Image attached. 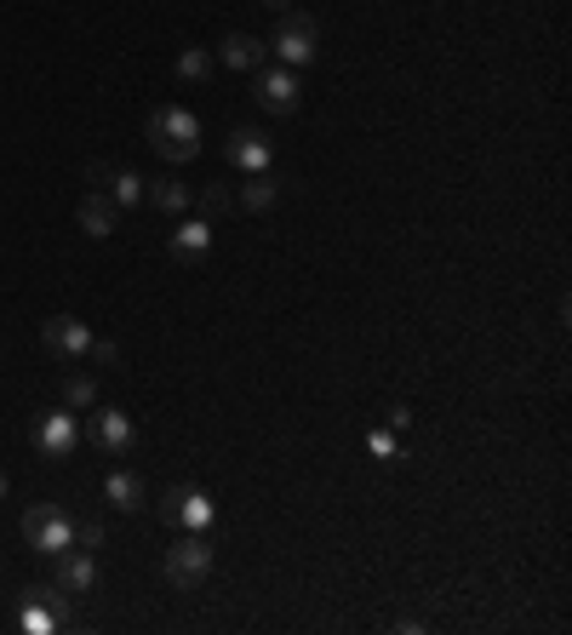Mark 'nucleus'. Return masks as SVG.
<instances>
[{
    "label": "nucleus",
    "instance_id": "obj_1",
    "mask_svg": "<svg viewBox=\"0 0 572 635\" xmlns=\"http://www.w3.org/2000/svg\"><path fill=\"white\" fill-rule=\"evenodd\" d=\"M144 138H149V149H155L166 166H184V160L200 155V121H195L184 104H160V110L149 115V126H144Z\"/></svg>",
    "mask_w": 572,
    "mask_h": 635
},
{
    "label": "nucleus",
    "instance_id": "obj_2",
    "mask_svg": "<svg viewBox=\"0 0 572 635\" xmlns=\"http://www.w3.org/2000/svg\"><path fill=\"white\" fill-rule=\"evenodd\" d=\"M23 539H29V550L58 561L63 550H75V516L63 504H29L23 510Z\"/></svg>",
    "mask_w": 572,
    "mask_h": 635
},
{
    "label": "nucleus",
    "instance_id": "obj_3",
    "mask_svg": "<svg viewBox=\"0 0 572 635\" xmlns=\"http://www.w3.org/2000/svg\"><path fill=\"white\" fill-rule=\"evenodd\" d=\"M18 624H23L29 635L70 629V595H63L58 584H29V590H23V607H18Z\"/></svg>",
    "mask_w": 572,
    "mask_h": 635
},
{
    "label": "nucleus",
    "instance_id": "obj_4",
    "mask_svg": "<svg viewBox=\"0 0 572 635\" xmlns=\"http://www.w3.org/2000/svg\"><path fill=\"white\" fill-rule=\"evenodd\" d=\"M160 521H166V527H189V532H200V527L212 521V498L200 492L195 481L166 487V492H160Z\"/></svg>",
    "mask_w": 572,
    "mask_h": 635
},
{
    "label": "nucleus",
    "instance_id": "obj_5",
    "mask_svg": "<svg viewBox=\"0 0 572 635\" xmlns=\"http://www.w3.org/2000/svg\"><path fill=\"white\" fill-rule=\"evenodd\" d=\"M207 573H212V550H207V539H178L173 550H166V579H173L178 590H200L207 584Z\"/></svg>",
    "mask_w": 572,
    "mask_h": 635
},
{
    "label": "nucleus",
    "instance_id": "obj_6",
    "mask_svg": "<svg viewBox=\"0 0 572 635\" xmlns=\"http://www.w3.org/2000/svg\"><path fill=\"white\" fill-rule=\"evenodd\" d=\"M315 41H321V29H315V18H304V12H287L281 18V29H275V46L281 58H287V70H304V63H315Z\"/></svg>",
    "mask_w": 572,
    "mask_h": 635
},
{
    "label": "nucleus",
    "instance_id": "obj_7",
    "mask_svg": "<svg viewBox=\"0 0 572 635\" xmlns=\"http://www.w3.org/2000/svg\"><path fill=\"white\" fill-rule=\"evenodd\" d=\"M35 447H41V458H75V447H81V424H75V413L70 407H58V413H41L35 418Z\"/></svg>",
    "mask_w": 572,
    "mask_h": 635
},
{
    "label": "nucleus",
    "instance_id": "obj_8",
    "mask_svg": "<svg viewBox=\"0 0 572 635\" xmlns=\"http://www.w3.org/2000/svg\"><path fill=\"white\" fill-rule=\"evenodd\" d=\"M252 97L269 110V115H298V104H304V86H298V70H258V86Z\"/></svg>",
    "mask_w": 572,
    "mask_h": 635
},
{
    "label": "nucleus",
    "instance_id": "obj_9",
    "mask_svg": "<svg viewBox=\"0 0 572 635\" xmlns=\"http://www.w3.org/2000/svg\"><path fill=\"white\" fill-rule=\"evenodd\" d=\"M86 441H92L97 452L121 458V452H132V441H138V429H132V418H126L121 407H97V413L86 418Z\"/></svg>",
    "mask_w": 572,
    "mask_h": 635
},
{
    "label": "nucleus",
    "instance_id": "obj_10",
    "mask_svg": "<svg viewBox=\"0 0 572 635\" xmlns=\"http://www.w3.org/2000/svg\"><path fill=\"white\" fill-rule=\"evenodd\" d=\"M41 344H46V355H58V361H81V355L92 350V326L75 321V315H52V321L41 326Z\"/></svg>",
    "mask_w": 572,
    "mask_h": 635
},
{
    "label": "nucleus",
    "instance_id": "obj_11",
    "mask_svg": "<svg viewBox=\"0 0 572 635\" xmlns=\"http://www.w3.org/2000/svg\"><path fill=\"white\" fill-rule=\"evenodd\" d=\"M223 155H229L235 173H269V160H275V149H269V138H263L258 126H235Z\"/></svg>",
    "mask_w": 572,
    "mask_h": 635
},
{
    "label": "nucleus",
    "instance_id": "obj_12",
    "mask_svg": "<svg viewBox=\"0 0 572 635\" xmlns=\"http://www.w3.org/2000/svg\"><path fill=\"white\" fill-rule=\"evenodd\" d=\"M75 223L86 229L92 241H110V236H115V223H121V207H115L104 189H86V195H81V207H75Z\"/></svg>",
    "mask_w": 572,
    "mask_h": 635
},
{
    "label": "nucleus",
    "instance_id": "obj_13",
    "mask_svg": "<svg viewBox=\"0 0 572 635\" xmlns=\"http://www.w3.org/2000/svg\"><path fill=\"white\" fill-rule=\"evenodd\" d=\"M52 584L70 595V601H75V595H92V584H97V561H92V550H81V544H75V550H63V555H58V579H52Z\"/></svg>",
    "mask_w": 572,
    "mask_h": 635
},
{
    "label": "nucleus",
    "instance_id": "obj_14",
    "mask_svg": "<svg viewBox=\"0 0 572 635\" xmlns=\"http://www.w3.org/2000/svg\"><path fill=\"white\" fill-rule=\"evenodd\" d=\"M144 200H149V207H160V212H184L189 207V184H178L173 173H160V178H144Z\"/></svg>",
    "mask_w": 572,
    "mask_h": 635
},
{
    "label": "nucleus",
    "instance_id": "obj_15",
    "mask_svg": "<svg viewBox=\"0 0 572 635\" xmlns=\"http://www.w3.org/2000/svg\"><path fill=\"white\" fill-rule=\"evenodd\" d=\"M207 247H212V223H207V218H184V223L173 229V252H178V258L195 263V258H207Z\"/></svg>",
    "mask_w": 572,
    "mask_h": 635
},
{
    "label": "nucleus",
    "instance_id": "obj_16",
    "mask_svg": "<svg viewBox=\"0 0 572 635\" xmlns=\"http://www.w3.org/2000/svg\"><path fill=\"white\" fill-rule=\"evenodd\" d=\"M218 58L229 63V70H263V58H269V46H263L258 35H229V41L218 46Z\"/></svg>",
    "mask_w": 572,
    "mask_h": 635
},
{
    "label": "nucleus",
    "instance_id": "obj_17",
    "mask_svg": "<svg viewBox=\"0 0 572 635\" xmlns=\"http://www.w3.org/2000/svg\"><path fill=\"white\" fill-rule=\"evenodd\" d=\"M275 195H281V178H275V173H247L241 207H247V212H269V207H275Z\"/></svg>",
    "mask_w": 572,
    "mask_h": 635
},
{
    "label": "nucleus",
    "instance_id": "obj_18",
    "mask_svg": "<svg viewBox=\"0 0 572 635\" xmlns=\"http://www.w3.org/2000/svg\"><path fill=\"white\" fill-rule=\"evenodd\" d=\"M104 498L115 510H144V481L132 476V470H115L110 481H104Z\"/></svg>",
    "mask_w": 572,
    "mask_h": 635
},
{
    "label": "nucleus",
    "instance_id": "obj_19",
    "mask_svg": "<svg viewBox=\"0 0 572 635\" xmlns=\"http://www.w3.org/2000/svg\"><path fill=\"white\" fill-rule=\"evenodd\" d=\"M212 70H218V58H212L207 46H184V52H178V81L200 86V81H212Z\"/></svg>",
    "mask_w": 572,
    "mask_h": 635
},
{
    "label": "nucleus",
    "instance_id": "obj_20",
    "mask_svg": "<svg viewBox=\"0 0 572 635\" xmlns=\"http://www.w3.org/2000/svg\"><path fill=\"white\" fill-rule=\"evenodd\" d=\"M104 195L115 200V207H138V200H144V178L132 173V166H115L110 184H104Z\"/></svg>",
    "mask_w": 572,
    "mask_h": 635
},
{
    "label": "nucleus",
    "instance_id": "obj_21",
    "mask_svg": "<svg viewBox=\"0 0 572 635\" xmlns=\"http://www.w3.org/2000/svg\"><path fill=\"white\" fill-rule=\"evenodd\" d=\"M189 200H195V207H200V218H207L212 229H218V218H223V212L235 207V195H229L223 184H207V189H200V195H189Z\"/></svg>",
    "mask_w": 572,
    "mask_h": 635
},
{
    "label": "nucleus",
    "instance_id": "obj_22",
    "mask_svg": "<svg viewBox=\"0 0 572 635\" xmlns=\"http://www.w3.org/2000/svg\"><path fill=\"white\" fill-rule=\"evenodd\" d=\"M92 400H97V384H92L86 373H75V378H63V407H70V413H86Z\"/></svg>",
    "mask_w": 572,
    "mask_h": 635
},
{
    "label": "nucleus",
    "instance_id": "obj_23",
    "mask_svg": "<svg viewBox=\"0 0 572 635\" xmlns=\"http://www.w3.org/2000/svg\"><path fill=\"white\" fill-rule=\"evenodd\" d=\"M86 355H92L97 366H115V361H121V344H115V339H92V350H86Z\"/></svg>",
    "mask_w": 572,
    "mask_h": 635
},
{
    "label": "nucleus",
    "instance_id": "obj_24",
    "mask_svg": "<svg viewBox=\"0 0 572 635\" xmlns=\"http://www.w3.org/2000/svg\"><path fill=\"white\" fill-rule=\"evenodd\" d=\"M75 544H81V550H97V544H104V527H97V521H75Z\"/></svg>",
    "mask_w": 572,
    "mask_h": 635
},
{
    "label": "nucleus",
    "instance_id": "obj_25",
    "mask_svg": "<svg viewBox=\"0 0 572 635\" xmlns=\"http://www.w3.org/2000/svg\"><path fill=\"white\" fill-rule=\"evenodd\" d=\"M384 424H389V429H407V424H413V407H407V400H389V407H384Z\"/></svg>",
    "mask_w": 572,
    "mask_h": 635
},
{
    "label": "nucleus",
    "instance_id": "obj_26",
    "mask_svg": "<svg viewBox=\"0 0 572 635\" xmlns=\"http://www.w3.org/2000/svg\"><path fill=\"white\" fill-rule=\"evenodd\" d=\"M366 447H373V458H395V429H373Z\"/></svg>",
    "mask_w": 572,
    "mask_h": 635
},
{
    "label": "nucleus",
    "instance_id": "obj_27",
    "mask_svg": "<svg viewBox=\"0 0 572 635\" xmlns=\"http://www.w3.org/2000/svg\"><path fill=\"white\" fill-rule=\"evenodd\" d=\"M110 173H115V166H104V160H97V166H86V178H92V189H104V184H110Z\"/></svg>",
    "mask_w": 572,
    "mask_h": 635
},
{
    "label": "nucleus",
    "instance_id": "obj_28",
    "mask_svg": "<svg viewBox=\"0 0 572 635\" xmlns=\"http://www.w3.org/2000/svg\"><path fill=\"white\" fill-rule=\"evenodd\" d=\"M263 7H275V12H281V7H287V0H263Z\"/></svg>",
    "mask_w": 572,
    "mask_h": 635
},
{
    "label": "nucleus",
    "instance_id": "obj_29",
    "mask_svg": "<svg viewBox=\"0 0 572 635\" xmlns=\"http://www.w3.org/2000/svg\"><path fill=\"white\" fill-rule=\"evenodd\" d=\"M0 498H7V470H0Z\"/></svg>",
    "mask_w": 572,
    "mask_h": 635
}]
</instances>
